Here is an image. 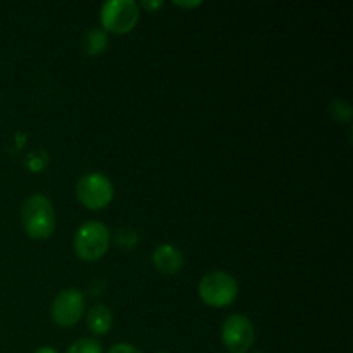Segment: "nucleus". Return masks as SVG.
<instances>
[{
  "mask_svg": "<svg viewBox=\"0 0 353 353\" xmlns=\"http://www.w3.org/2000/svg\"><path fill=\"white\" fill-rule=\"evenodd\" d=\"M331 116L334 117L340 123H345V121H350L352 117V109L345 100H334L333 105H331Z\"/></svg>",
  "mask_w": 353,
  "mask_h": 353,
  "instance_id": "ddd939ff",
  "label": "nucleus"
},
{
  "mask_svg": "<svg viewBox=\"0 0 353 353\" xmlns=\"http://www.w3.org/2000/svg\"><path fill=\"white\" fill-rule=\"evenodd\" d=\"M110 231L100 221L81 224L72 238V250L85 262H97L109 252Z\"/></svg>",
  "mask_w": 353,
  "mask_h": 353,
  "instance_id": "f03ea898",
  "label": "nucleus"
},
{
  "mask_svg": "<svg viewBox=\"0 0 353 353\" xmlns=\"http://www.w3.org/2000/svg\"><path fill=\"white\" fill-rule=\"evenodd\" d=\"M140 19V6L134 0H109L102 3L100 23L102 30L114 34H126L134 30Z\"/></svg>",
  "mask_w": 353,
  "mask_h": 353,
  "instance_id": "20e7f679",
  "label": "nucleus"
},
{
  "mask_svg": "<svg viewBox=\"0 0 353 353\" xmlns=\"http://www.w3.org/2000/svg\"><path fill=\"white\" fill-rule=\"evenodd\" d=\"M81 47L86 55L97 57V55H100L102 52L107 50V47H109V37H107L105 31L100 30V28H92V30L86 31L85 37H83Z\"/></svg>",
  "mask_w": 353,
  "mask_h": 353,
  "instance_id": "9d476101",
  "label": "nucleus"
},
{
  "mask_svg": "<svg viewBox=\"0 0 353 353\" xmlns=\"http://www.w3.org/2000/svg\"><path fill=\"white\" fill-rule=\"evenodd\" d=\"M86 300L79 290L65 288L55 295L50 305V317L59 327H72L85 314Z\"/></svg>",
  "mask_w": 353,
  "mask_h": 353,
  "instance_id": "0eeeda50",
  "label": "nucleus"
},
{
  "mask_svg": "<svg viewBox=\"0 0 353 353\" xmlns=\"http://www.w3.org/2000/svg\"><path fill=\"white\" fill-rule=\"evenodd\" d=\"M255 327L243 314L226 317L221 326V340L230 353H248L255 343Z\"/></svg>",
  "mask_w": 353,
  "mask_h": 353,
  "instance_id": "423d86ee",
  "label": "nucleus"
},
{
  "mask_svg": "<svg viewBox=\"0 0 353 353\" xmlns=\"http://www.w3.org/2000/svg\"><path fill=\"white\" fill-rule=\"evenodd\" d=\"M254 353H265V352H254Z\"/></svg>",
  "mask_w": 353,
  "mask_h": 353,
  "instance_id": "6ab92c4d",
  "label": "nucleus"
},
{
  "mask_svg": "<svg viewBox=\"0 0 353 353\" xmlns=\"http://www.w3.org/2000/svg\"><path fill=\"white\" fill-rule=\"evenodd\" d=\"M34 353H59V352L52 347H41V348H38Z\"/></svg>",
  "mask_w": 353,
  "mask_h": 353,
  "instance_id": "f3484780",
  "label": "nucleus"
},
{
  "mask_svg": "<svg viewBox=\"0 0 353 353\" xmlns=\"http://www.w3.org/2000/svg\"><path fill=\"white\" fill-rule=\"evenodd\" d=\"M65 353H103V348L95 338H79L68 348Z\"/></svg>",
  "mask_w": 353,
  "mask_h": 353,
  "instance_id": "9b49d317",
  "label": "nucleus"
},
{
  "mask_svg": "<svg viewBox=\"0 0 353 353\" xmlns=\"http://www.w3.org/2000/svg\"><path fill=\"white\" fill-rule=\"evenodd\" d=\"M199 296L207 307L224 309L233 305L238 296V283L230 272L210 271L200 279Z\"/></svg>",
  "mask_w": 353,
  "mask_h": 353,
  "instance_id": "7ed1b4c3",
  "label": "nucleus"
},
{
  "mask_svg": "<svg viewBox=\"0 0 353 353\" xmlns=\"http://www.w3.org/2000/svg\"><path fill=\"white\" fill-rule=\"evenodd\" d=\"M76 199L90 210L105 209L114 199V186L102 172H88L76 183Z\"/></svg>",
  "mask_w": 353,
  "mask_h": 353,
  "instance_id": "39448f33",
  "label": "nucleus"
},
{
  "mask_svg": "<svg viewBox=\"0 0 353 353\" xmlns=\"http://www.w3.org/2000/svg\"><path fill=\"white\" fill-rule=\"evenodd\" d=\"M152 264L161 274L174 276L185 265V257L178 247L171 243H162L155 247L154 254H152Z\"/></svg>",
  "mask_w": 353,
  "mask_h": 353,
  "instance_id": "6e6552de",
  "label": "nucleus"
},
{
  "mask_svg": "<svg viewBox=\"0 0 353 353\" xmlns=\"http://www.w3.org/2000/svg\"><path fill=\"white\" fill-rule=\"evenodd\" d=\"M140 6L143 7V9H147V10H150V12H154V10L161 9V7L164 6V2H162V0H155V2H152V0H143V2H141Z\"/></svg>",
  "mask_w": 353,
  "mask_h": 353,
  "instance_id": "2eb2a0df",
  "label": "nucleus"
},
{
  "mask_svg": "<svg viewBox=\"0 0 353 353\" xmlns=\"http://www.w3.org/2000/svg\"><path fill=\"white\" fill-rule=\"evenodd\" d=\"M137 243H138L137 231L130 230V228H123L121 231H117V245H121L124 250H131V248L137 247Z\"/></svg>",
  "mask_w": 353,
  "mask_h": 353,
  "instance_id": "f8f14e48",
  "label": "nucleus"
},
{
  "mask_svg": "<svg viewBox=\"0 0 353 353\" xmlns=\"http://www.w3.org/2000/svg\"><path fill=\"white\" fill-rule=\"evenodd\" d=\"M21 224L31 240H47L55 231V210L50 199L34 193L21 209Z\"/></svg>",
  "mask_w": 353,
  "mask_h": 353,
  "instance_id": "f257e3e1",
  "label": "nucleus"
},
{
  "mask_svg": "<svg viewBox=\"0 0 353 353\" xmlns=\"http://www.w3.org/2000/svg\"><path fill=\"white\" fill-rule=\"evenodd\" d=\"M107 353H143L140 348H137L134 345L130 343H116L109 348Z\"/></svg>",
  "mask_w": 353,
  "mask_h": 353,
  "instance_id": "4468645a",
  "label": "nucleus"
},
{
  "mask_svg": "<svg viewBox=\"0 0 353 353\" xmlns=\"http://www.w3.org/2000/svg\"><path fill=\"white\" fill-rule=\"evenodd\" d=\"M174 3L179 7H185V9H192V7L202 6V2H174Z\"/></svg>",
  "mask_w": 353,
  "mask_h": 353,
  "instance_id": "dca6fc26",
  "label": "nucleus"
},
{
  "mask_svg": "<svg viewBox=\"0 0 353 353\" xmlns=\"http://www.w3.org/2000/svg\"><path fill=\"white\" fill-rule=\"evenodd\" d=\"M86 327L92 331V334L95 336H103L110 331L112 327V312H110L109 307H105L103 303H95L92 305V309L86 312Z\"/></svg>",
  "mask_w": 353,
  "mask_h": 353,
  "instance_id": "1a4fd4ad",
  "label": "nucleus"
},
{
  "mask_svg": "<svg viewBox=\"0 0 353 353\" xmlns=\"http://www.w3.org/2000/svg\"><path fill=\"white\" fill-rule=\"evenodd\" d=\"M157 353H169V352H157Z\"/></svg>",
  "mask_w": 353,
  "mask_h": 353,
  "instance_id": "a211bd4d",
  "label": "nucleus"
}]
</instances>
